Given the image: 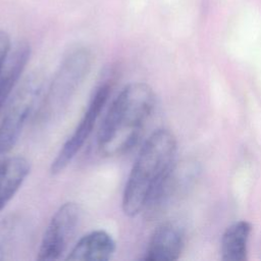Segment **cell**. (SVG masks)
Instances as JSON below:
<instances>
[{
  "label": "cell",
  "mask_w": 261,
  "mask_h": 261,
  "mask_svg": "<svg viewBox=\"0 0 261 261\" xmlns=\"http://www.w3.org/2000/svg\"><path fill=\"white\" fill-rule=\"evenodd\" d=\"M42 91V77L32 74L10 99L0 123V155L8 153L16 144Z\"/></svg>",
  "instance_id": "277c9868"
},
{
  "label": "cell",
  "mask_w": 261,
  "mask_h": 261,
  "mask_svg": "<svg viewBox=\"0 0 261 261\" xmlns=\"http://www.w3.org/2000/svg\"><path fill=\"white\" fill-rule=\"evenodd\" d=\"M110 93L111 84L109 81H104V83H101L95 89L88 104L87 110L79 121L75 129L62 145L59 152L51 162L50 172L52 175L59 174L66 169V167L83 148L84 144L91 136L96 121L103 107L108 101Z\"/></svg>",
  "instance_id": "5b68a950"
},
{
  "label": "cell",
  "mask_w": 261,
  "mask_h": 261,
  "mask_svg": "<svg viewBox=\"0 0 261 261\" xmlns=\"http://www.w3.org/2000/svg\"><path fill=\"white\" fill-rule=\"evenodd\" d=\"M153 89L142 82L125 86L110 105L100 126L97 144L104 156L129 151L139 141L155 107Z\"/></svg>",
  "instance_id": "6da1fadb"
},
{
  "label": "cell",
  "mask_w": 261,
  "mask_h": 261,
  "mask_svg": "<svg viewBox=\"0 0 261 261\" xmlns=\"http://www.w3.org/2000/svg\"><path fill=\"white\" fill-rule=\"evenodd\" d=\"M82 217V208L76 202L62 204L53 214L42 238L38 260H57L66 251Z\"/></svg>",
  "instance_id": "8992f818"
},
{
  "label": "cell",
  "mask_w": 261,
  "mask_h": 261,
  "mask_svg": "<svg viewBox=\"0 0 261 261\" xmlns=\"http://www.w3.org/2000/svg\"><path fill=\"white\" fill-rule=\"evenodd\" d=\"M30 228L27 219L17 213L0 221V261L14 259L27 246Z\"/></svg>",
  "instance_id": "9c48e42d"
},
{
  "label": "cell",
  "mask_w": 261,
  "mask_h": 261,
  "mask_svg": "<svg viewBox=\"0 0 261 261\" xmlns=\"http://www.w3.org/2000/svg\"><path fill=\"white\" fill-rule=\"evenodd\" d=\"M176 139L165 128L155 130L135 160L122 194L121 207L134 217L144 211L153 192L175 163Z\"/></svg>",
  "instance_id": "7a4b0ae2"
},
{
  "label": "cell",
  "mask_w": 261,
  "mask_h": 261,
  "mask_svg": "<svg viewBox=\"0 0 261 261\" xmlns=\"http://www.w3.org/2000/svg\"><path fill=\"white\" fill-rule=\"evenodd\" d=\"M93 55L86 47L70 50L62 59L40 104L37 116L42 123L57 119L87 79Z\"/></svg>",
  "instance_id": "3957f363"
},
{
  "label": "cell",
  "mask_w": 261,
  "mask_h": 261,
  "mask_svg": "<svg viewBox=\"0 0 261 261\" xmlns=\"http://www.w3.org/2000/svg\"><path fill=\"white\" fill-rule=\"evenodd\" d=\"M115 250L113 238L103 229H96L81 238L65 259L107 261L111 259Z\"/></svg>",
  "instance_id": "ba28073f"
},
{
  "label": "cell",
  "mask_w": 261,
  "mask_h": 261,
  "mask_svg": "<svg viewBox=\"0 0 261 261\" xmlns=\"http://www.w3.org/2000/svg\"><path fill=\"white\" fill-rule=\"evenodd\" d=\"M10 49H11V45H10L9 36L4 31H0V68L4 60L6 59Z\"/></svg>",
  "instance_id": "4fadbf2b"
},
{
  "label": "cell",
  "mask_w": 261,
  "mask_h": 261,
  "mask_svg": "<svg viewBox=\"0 0 261 261\" xmlns=\"http://www.w3.org/2000/svg\"><path fill=\"white\" fill-rule=\"evenodd\" d=\"M30 57L31 47L27 42H19L10 49L0 68V110L19 80Z\"/></svg>",
  "instance_id": "30bf717a"
},
{
  "label": "cell",
  "mask_w": 261,
  "mask_h": 261,
  "mask_svg": "<svg viewBox=\"0 0 261 261\" xmlns=\"http://www.w3.org/2000/svg\"><path fill=\"white\" fill-rule=\"evenodd\" d=\"M252 226L241 220L229 225L220 242L221 259L225 261H245L248 259V242Z\"/></svg>",
  "instance_id": "7c38bea8"
},
{
  "label": "cell",
  "mask_w": 261,
  "mask_h": 261,
  "mask_svg": "<svg viewBox=\"0 0 261 261\" xmlns=\"http://www.w3.org/2000/svg\"><path fill=\"white\" fill-rule=\"evenodd\" d=\"M185 246L182 229L174 222H163L153 231L143 260L173 261L179 258Z\"/></svg>",
  "instance_id": "52a82bcc"
},
{
  "label": "cell",
  "mask_w": 261,
  "mask_h": 261,
  "mask_svg": "<svg viewBox=\"0 0 261 261\" xmlns=\"http://www.w3.org/2000/svg\"><path fill=\"white\" fill-rule=\"evenodd\" d=\"M31 170L22 156L8 157L0 162V211L19 190Z\"/></svg>",
  "instance_id": "8fae6325"
}]
</instances>
